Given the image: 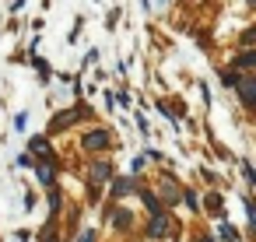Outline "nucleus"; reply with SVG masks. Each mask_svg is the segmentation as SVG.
Instances as JSON below:
<instances>
[{"instance_id":"2","label":"nucleus","mask_w":256,"mask_h":242,"mask_svg":"<svg viewBox=\"0 0 256 242\" xmlns=\"http://www.w3.org/2000/svg\"><path fill=\"white\" fill-rule=\"evenodd\" d=\"M84 112H88V109H70V112H64V116H53V123H50V134H56V130L70 126V123H78Z\"/></svg>"},{"instance_id":"15","label":"nucleus","mask_w":256,"mask_h":242,"mask_svg":"<svg viewBox=\"0 0 256 242\" xmlns=\"http://www.w3.org/2000/svg\"><path fill=\"white\" fill-rule=\"evenodd\" d=\"M140 196H144V204H148V207H151V210H158V200H154V196H151V193H140Z\"/></svg>"},{"instance_id":"16","label":"nucleus","mask_w":256,"mask_h":242,"mask_svg":"<svg viewBox=\"0 0 256 242\" xmlns=\"http://www.w3.org/2000/svg\"><path fill=\"white\" fill-rule=\"evenodd\" d=\"M42 242H56V232H53V224H50V228L42 232Z\"/></svg>"},{"instance_id":"11","label":"nucleus","mask_w":256,"mask_h":242,"mask_svg":"<svg viewBox=\"0 0 256 242\" xmlns=\"http://www.w3.org/2000/svg\"><path fill=\"white\" fill-rule=\"evenodd\" d=\"M221 238H228V242H238V235H235V228H232V224H221Z\"/></svg>"},{"instance_id":"17","label":"nucleus","mask_w":256,"mask_h":242,"mask_svg":"<svg viewBox=\"0 0 256 242\" xmlns=\"http://www.w3.org/2000/svg\"><path fill=\"white\" fill-rule=\"evenodd\" d=\"M81 242H95V235H92V232H84V235H81Z\"/></svg>"},{"instance_id":"3","label":"nucleus","mask_w":256,"mask_h":242,"mask_svg":"<svg viewBox=\"0 0 256 242\" xmlns=\"http://www.w3.org/2000/svg\"><path fill=\"white\" fill-rule=\"evenodd\" d=\"M84 148H88V151H102V148H109V134H106V130H92V134H84Z\"/></svg>"},{"instance_id":"19","label":"nucleus","mask_w":256,"mask_h":242,"mask_svg":"<svg viewBox=\"0 0 256 242\" xmlns=\"http://www.w3.org/2000/svg\"><path fill=\"white\" fill-rule=\"evenodd\" d=\"M249 4H252V0H249Z\"/></svg>"},{"instance_id":"7","label":"nucleus","mask_w":256,"mask_h":242,"mask_svg":"<svg viewBox=\"0 0 256 242\" xmlns=\"http://www.w3.org/2000/svg\"><path fill=\"white\" fill-rule=\"evenodd\" d=\"M28 148H32L36 154H46V151H50V144H46V137H32V140H28Z\"/></svg>"},{"instance_id":"14","label":"nucleus","mask_w":256,"mask_h":242,"mask_svg":"<svg viewBox=\"0 0 256 242\" xmlns=\"http://www.w3.org/2000/svg\"><path fill=\"white\" fill-rule=\"evenodd\" d=\"M207 207H210V210H218V207H221V196H218V193H210V196H207Z\"/></svg>"},{"instance_id":"8","label":"nucleus","mask_w":256,"mask_h":242,"mask_svg":"<svg viewBox=\"0 0 256 242\" xmlns=\"http://www.w3.org/2000/svg\"><path fill=\"white\" fill-rule=\"evenodd\" d=\"M106 176H109V165H106V162H95V165H92V179L98 182V179H106Z\"/></svg>"},{"instance_id":"10","label":"nucleus","mask_w":256,"mask_h":242,"mask_svg":"<svg viewBox=\"0 0 256 242\" xmlns=\"http://www.w3.org/2000/svg\"><path fill=\"white\" fill-rule=\"evenodd\" d=\"M112 221H116L120 228H126V224H130V214H126V210H116V214H112Z\"/></svg>"},{"instance_id":"6","label":"nucleus","mask_w":256,"mask_h":242,"mask_svg":"<svg viewBox=\"0 0 256 242\" xmlns=\"http://www.w3.org/2000/svg\"><path fill=\"white\" fill-rule=\"evenodd\" d=\"M130 190H134V182H130V179H116V182H112V193H116V196H126Z\"/></svg>"},{"instance_id":"4","label":"nucleus","mask_w":256,"mask_h":242,"mask_svg":"<svg viewBox=\"0 0 256 242\" xmlns=\"http://www.w3.org/2000/svg\"><path fill=\"white\" fill-rule=\"evenodd\" d=\"M165 232H168V218L154 210V221L148 224V235H151V238H158V235H165Z\"/></svg>"},{"instance_id":"18","label":"nucleus","mask_w":256,"mask_h":242,"mask_svg":"<svg viewBox=\"0 0 256 242\" xmlns=\"http://www.w3.org/2000/svg\"><path fill=\"white\" fill-rule=\"evenodd\" d=\"M204 242H214V238H204Z\"/></svg>"},{"instance_id":"12","label":"nucleus","mask_w":256,"mask_h":242,"mask_svg":"<svg viewBox=\"0 0 256 242\" xmlns=\"http://www.w3.org/2000/svg\"><path fill=\"white\" fill-rule=\"evenodd\" d=\"M252 64H256L252 53H242V56H238V67H252Z\"/></svg>"},{"instance_id":"5","label":"nucleus","mask_w":256,"mask_h":242,"mask_svg":"<svg viewBox=\"0 0 256 242\" xmlns=\"http://www.w3.org/2000/svg\"><path fill=\"white\" fill-rule=\"evenodd\" d=\"M39 179H42L46 186H50V182L56 179V165H53V158H46V162L39 165Z\"/></svg>"},{"instance_id":"9","label":"nucleus","mask_w":256,"mask_h":242,"mask_svg":"<svg viewBox=\"0 0 256 242\" xmlns=\"http://www.w3.org/2000/svg\"><path fill=\"white\" fill-rule=\"evenodd\" d=\"M162 196L176 204V200H179V190H176V186H168V182H162Z\"/></svg>"},{"instance_id":"13","label":"nucleus","mask_w":256,"mask_h":242,"mask_svg":"<svg viewBox=\"0 0 256 242\" xmlns=\"http://www.w3.org/2000/svg\"><path fill=\"white\" fill-rule=\"evenodd\" d=\"M235 78H238V74H221V84H224V88H235Z\"/></svg>"},{"instance_id":"1","label":"nucleus","mask_w":256,"mask_h":242,"mask_svg":"<svg viewBox=\"0 0 256 242\" xmlns=\"http://www.w3.org/2000/svg\"><path fill=\"white\" fill-rule=\"evenodd\" d=\"M235 88H238L242 106L252 109V106H256V81H252V78H235Z\"/></svg>"}]
</instances>
